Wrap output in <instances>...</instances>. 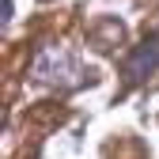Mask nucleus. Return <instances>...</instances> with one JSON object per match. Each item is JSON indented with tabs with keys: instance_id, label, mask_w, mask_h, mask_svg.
I'll list each match as a JSON object with an SVG mask.
<instances>
[{
	"instance_id": "nucleus-1",
	"label": "nucleus",
	"mask_w": 159,
	"mask_h": 159,
	"mask_svg": "<svg viewBox=\"0 0 159 159\" xmlns=\"http://www.w3.org/2000/svg\"><path fill=\"white\" fill-rule=\"evenodd\" d=\"M155 65H159V34L144 38V42L129 53V61H125V84L133 87V84H140V80H148L155 72Z\"/></svg>"
}]
</instances>
